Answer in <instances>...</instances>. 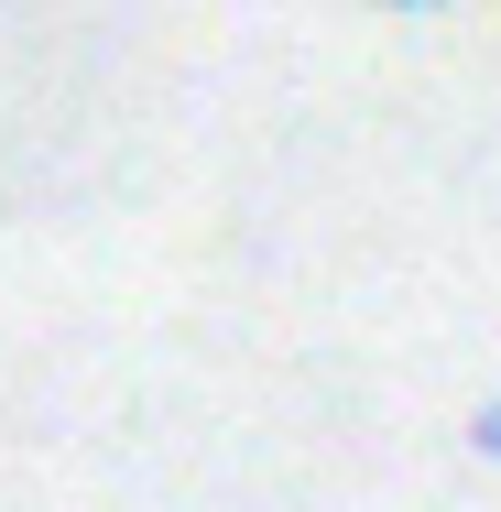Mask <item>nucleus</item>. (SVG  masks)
Listing matches in <instances>:
<instances>
[{"label":"nucleus","mask_w":501,"mask_h":512,"mask_svg":"<svg viewBox=\"0 0 501 512\" xmlns=\"http://www.w3.org/2000/svg\"><path fill=\"white\" fill-rule=\"evenodd\" d=\"M469 458H491V469H501V393L469 414Z\"/></svg>","instance_id":"f257e3e1"}]
</instances>
